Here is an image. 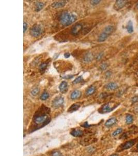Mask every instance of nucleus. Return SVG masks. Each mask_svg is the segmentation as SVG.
<instances>
[{
    "instance_id": "aec40b11",
    "label": "nucleus",
    "mask_w": 138,
    "mask_h": 156,
    "mask_svg": "<svg viewBox=\"0 0 138 156\" xmlns=\"http://www.w3.org/2000/svg\"><path fill=\"white\" fill-rule=\"evenodd\" d=\"M48 65V62H42V63H41L39 67V69L40 70V72L41 73L44 72Z\"/></svg>"
},
{
    "instance_id": "c85d7f7f",
    "label": "nucleus",
    "mask_w": 138,
    "mask_h": 156,
    "mask_svg": "<svg viewBox=\"0 0 138 156\" xmlns=\"http://www.w3.org/2000/svg\"><path fill=\"white\" fill-rule=\"evenodd\" d=\"M131 102L133 103L138 102V96H135L131 98Z\"/></svg>"
},
{
    "instance_id": "9b49d317",
    "label": "nucleus",
    "mask_w": 138,
    "mask_h": 156,
    "mask_svg": "<svg viewBox=\"0 0 138 156\" xmlns=\"http://www.w3.org/2000/svg\"><path fill=\"white\" fill-rule=\"evenodd\" d=\"M70 134L74 137H81L83 135V131L79 129H75L70 131Z\"/></svg>"
},
{
    "instance_id": "20e7f679",
    "label": "nucleus",
    "mask_w": 138,
    "mask_h": 156,
    "mask_svg": "<svg viewBox=\"0 0 138 156\" xmlns=\"http://www.w3.org/2000/svg\"><path fill=\"white\" fill-rule=\"evenodd\" d=\"M114 27L112 25H109L105 27L103 32L99 36L98 41L99 42H102L108 39V38L113 32Z\"/></svg>"
},
{
    "instance_id": "39448f33",
    "label": "nucleus",
    "mask_w": 138,
    "mask_h": 156,
    "mask_svg": "<svg viewBox=\"0 0 138 156\" xmlns=\"http://www.w3.org/2000/svg\"><path fill=\"white\" fill-rule=\"evenodd\" d=\"M42 32V29L40 25L35 24L30 29V34L31 35L34 37L37 38L38 37Z\"/></svg>"
},
{
    "instance_id": "1a4fd4ad",
    "label": "nucleus",
    "mask_w": 138,
    "mask_h": 156,
    "mask_svg": "<svg viewBox=\"0 0 138 156\" xmlns=\"http://www.w3.org/2000/svg\"><path fill=\"white\" fill-rule=\"evenodd\" d=\"M128 3L127 1H123V0H118L114 5V9L116 10H119L124 7Z\"/></svg>"
},
{
    "instance_id": "6ab92c4d",
    "label": "nucleus",
    "mask_w": 138,
    "mask_h": 156,
    "mask_svg": "<svg viewBox=\"0 0 138 156\" xmlns=\"http://www.w3.org/2000/svg\"><path fill=\"white\" fill-rule=\"evenodd\" d=\"M126 28L127 29V31H128L129 33H132L133 32V26L132 22L131 20H129L128 24H127Z\"/></svg>"
},
{
    "instance_id": "a878e982",
    "label": "nucleus",
    "mask_w": 138,
    "mask_h": 156,
    "mask_svg": "<svg viewBox=\"0 0 138 156\" xmlns=\"http://www.w3.org/2000/svg\"><path fill=\"white\" fill-rule=\"evenodd\" d=\"M39 92V89L38 88H36L31 91V94H32V95L33 96H36L38 94Z\"/></svg>"
},
{
    "instance_id": "2f4dec72",
    "label": "nucleus",
    "mask_w": 138,
    "mask_h": 156,
    "mask_svg": "<svg viewBox=\"0 0 138 156\" xmlns=\"http://www.w3.org/2000/svg\"><path fill=\"white\" fill-rule=\"evenodd\" d=\"M112 75V72L110 71H107L105 72V77L106 78H110Z\"/></svg>"
},
{
    "instance_id": "f257e3e1",
    "label": "nucleus",
    "mask_w": 138,
    "mask_h": 156,
    "mask_svg": "<svg viewBox=\"0 0 138 156\" xmlns=\"http://www.w3.org/2000/svg\"><path fill=\"white\" fill-rule=\"evenodd\" d=\"M50 109L42 105L37 110L33 116V120L30 128V131L34 132L43 128L51 121L50 116Z\"/></svg>"
},
{
    "instance_id": "7c9ffc66",
    "label": "nucleus",
    "mask_w": 138,
    "mask_h": 156,
    "mask_svg": "<svg viewBox=\"0 0 138 156\" xmlns=\"http://www.w3.org/2000/svg\"><path fill=\"white\" fill-rule=\"evenodd\" d=\"M103 54L102 53H99V54H98V55H97V56H96V59H97V60H100V59L102 58V57H103Z\"/></svg>"
},
{
    "instance_id": "c9c22d12",
    "label": "nucleus",
    "mask_w": 138,
    "mask_h": 156,
    "mask_svg": "<svg viewBox=\"0 0 138 156\" xmlns=\"http://www.w3.org/2000/svg\"><path fill=\"white\" fill-rule=\"evenodd\" d=\"M110 156H119V155L118 154H116V153H115V154H112L111 155H110Z\"/></svg>"
},
{
    "instance_id": "9d476101",
    "label": "nucleus",
    "mask_w": 138,
    "mask_h": 156,
    "mask_svg": "<svg viewBox=\"0 0 138 156\" xmlns=\"http://www.w3.org/2000/svg\"><path fill=\"white\" fill-rule=\"evenodd\" d=\"M60 91L61 93L64 94L66 93L68 91V83L66 81L62 82L59 86Z\"/></svg>"
},
{
    "instance_id": "0eeeda50",
    "label": "nucleus",
    "mask_w": 138,
    "mask_h": 156,
    "mask_svg": "<svg viewBox=\"0 0 138 156\" xmlns=\"http://www.w3.org/2000/svg\"><path fill=\"white\" fill-rule=\"evenodd\" d=\"M64 102V99L61 96H58L52 101V106L54 108H58L63 106Z\"/></svg>"
},
{
    "instance_id": "cd10ccee",
    "label": "nucleus",
    "mask_w": 138,
    "mask_h": 156,
    "mask_svg": "<svg viewBox=\"0 0 138 156\" xmlns=\"http://www.w3.org/2000/svg\"><path fill=\"white\" fill-rule=\"evenodd\" d=\"M108 67V65L107 63H103L100 66V69L101 70H104L107 68Z\"/></svg>"
},
{
    "instance_id": "2eb2a0df",
    "label": "nucleus",
    "mask_w": 138,
    "mask_h": 156,
    "mask_svg": "<svg viewBox=\"0 0 138 156\" xmlns=\"http://www.w3.org/2000/svg\"><path fill=\"white\" fill-rule=\"evenodd\" d=\"M105 88L108 90H115L118 89L119 86L115 82H110L105 85Z\"/></svg>"
},
{
    "instance_id": "bb28decb",
    "label": "nucleus",
    "mask_w": 138,
    "mask_h": 156,
    "mask_svg": "<svg viewBox=\"0 0 138 156\" xmlns=\"http://www.w3.org/2000/svg\"><path fill=\"white\" fill-rule=\"evenodd\" d=\"M51 156H63L62 154L59 151H54L52 152Z\"/></svg>"
},
{
    "instance_id": "412c9836",
    "label": "nucleus",
    "mask_w": 138,
    "mask_h": 156,
    "mask_svg": "<svg viewBox=\"0 0 138 156\" xmlns=\"http://www.w3.org/2000/svg\"><path fill=\"white\" fill-rule=\"evenodd\" d=\"M133 121V116L131 114H127L126 117V123L127 124H130Z\"/></svg>"
},
{
    "instance_id": "a211bd4d",
    "label": "nucleus",
    "mask_w": 138,
    "mask_h": 156,
    "mask_svg": "<svg viewBox=\"0 0 138 156\" xmlns=\"http://www.w3.org/2000/svg\"><path fill=\"white\" fill-rule=\"evenodd\" d=\"M45 6V4L44 3L40 2H37L36 3L35 5V10L36 12H39L42 8H44Z\"/></svg>"
},
{
    "instance_id": "f03ea898",
    "label": "nucleus",
    "mask_w": 138,
    "mask_h": 156,
    "mask_svg": "<svg viewBox=\"0 0 138 156\" xmlns=\"http://www.w3.org/2000/svg\"><path fill=\"white\" fill-rule=\"evenodd\" d=\"M77 20L76 15L68 12H63L59 16L60 24L63 26H68L75 23Z\"/></svg>"
},
{
    "instance_id": "f8f14e48",
    "label": "nucleus",
    "mask_w": 138,
    "mask_h": 156,
    "mask_svg": "<svg viewBox=\"0 0 138 156\" xmlns=\"http://www.w3.org/2000/svg\"><path fill=\"white\" fill-rule=\"evenodd\" d=\"M66 3H67L66 1H60L53 2L51 6L55 8H59L63 7L66 4Z\"/></svg>"
},
{
    "instance_id": "b1692460",
    "label": "nucleus",
    "mask_w": 138,
    "mask_h": 156,
    "mask_svg": "<svg viewBox=\"0 0 138 156\" xmlns=\"http://www.w3.org/2000/svg\"><path fill=\"white\" fill-rule=\"evenodd\" d=\"M123 132V129L122 128H119L114 131L112 133V136L113 137H115L120 134Z\"/></svg>"
},
{
    "instance_id": "5701e85b",
    "label": "nucleus",
    "mask_w": 138,
    "mask_h": 156,
    "mask_svg": "<svg viewBox=\"0 0 138 156\" xmlns=\"http://www.w3.org/2000/svg\"><path fill=\"white\" fill-rule=\"evenodd\" d=\"M49 94H48V93H47V92H45L41 95L40 98V99L42 100H46L49 98Z\"/></svg>"
},
{
    "instance_id": "c756f323",
    "label": "nucleus",
    "mask_w": 138,
    "mask_h": 156,
    "mask_svg": "<svg viewBox=\"0 0 138 156\" xmlns=\"http://www.w3.org/2000/svg\"><path fill=\"white\" fill-rule=\"evenodd\" d=\"M101 1H97V0H94V1H91V4L93 5H96L100 3Z\"/></svg>"
},
{
    "instance_id": "7ed1b4c3",
    "label": "nucleus",
    "mask_w": 138,
    "mask_h": 156,
    "mask_svg": "<svg viewBox=\"0 0 138 156\" xmlns=\"http://www.w3.org/2000/svg\"><path fill=\"white\" fill-rule=\"evenodd\" d=\"M119 105V103L115 102H109L102 105L99 109L98 111L100 113L104 114L111 112Z\"/></svg>"
},
{
    "instance_id": "dca6fc26",
    "label": "nucleus",
    "mask_w": 138,
    "mask_h": 156,
    "mask_svg": "<svg viewBox=\"0 0 138 156\" xmlns=\"http://www.w3.org/2000/svg\"><path fill=\"white\" fill-rule=\"evenodd\" d=\"M80 107V105L78 103H73L68 109L67 111L68 112H73L77 111Z\"/></svg>"
},
{
    "instance_id": "6e6552de",
    "label": "nucleus",
    "mask_w": 138,
    "mask_h": 156,
    "mask_svg": "<svg viewBox=\"0 0 138 156\" xmlns=\"http://www.w3.org/2000/svg\"><path fill=\"white\" fill-rule=\"evenodd\" d=\"M83 29V26L81 24H77L71 29V33L73 36H77Z\"/></svg>"
},
{
    "instance_id": "e433bc0d",
    "label": "nucleus",
    "mask_w": 138,
    "mask_h": 156,
    "mask_svg": "<svg viewBox=\"0 0 138 156\" xmlns=\"http://www.w3.org/2000/svg\"><path fill=\"white\" fill-rule=\"evenodd\" d=\"M136 8H137V9H138V3H137V4L136 5Z\"/></svg>"
},
{
    "instance_id": "423d86ee",
    "label": "nucleus",
    "mask_w": 138,
    "mask_h": 156,
    "mask_svg": "<svg viewBox=\"0 0 138 156\" xmlns=\"http://www.w3.org/2000/svg\"><path fill=\"white\" fill-rule=\"evenodd\" d=\"M135 142H136L135 140H130L129 141H127L122 144V145H121L119 147L117 151H121L122 150L128 149L133 146L135 144Z\"/></svg>"
},
{
    "instance_id": "ddd939ff",
    "label": "nucleus",
    "mask_w": 138,
    "mask_h": 156,
    "mask_svg": "<svg viewBox=\"0 0 138 156\" xmlns=\"http://www.w3.org/2000/svg\"><path fill=\"white\" fill-rule=\"evenodd\" d=\"M117 122H118L117 119H116L114 117H113V118H111L109 119L107 121L105 122L104 125H105V127L109 128V127H111L114 126V125L116 124V123H117Z\"/></svg>"
},
{
    "instance_id": "72a5a7b5",
    "label": "nucleus",
    "mask_w": 138,
    "mask_h": 156,
    "mask_svg": "<svg viewBox=\"0 0 138 156\" xmlns=\"http://www.w3.org/2000/svg\"><path fill=\"white\" fill-rule=\"evenodd\" d=\"M82 127H84V128H88V127H90V125H89L88 124V122H85L82 126Z\"/></svg>"
},
{
    "instance_id": "4be33fe9",
    "label": "nucleus",
    "mask_w": 138,
    "mask_h": 156,
    "mask_svg": "<svg viewBox=\"0 0 138 156\" xmlns=\"http://www.w3.org/2000/svg\"><path fill=\"white\" fill-rule=\"evenodd\" d=\"M93 55L91 53H88L84 57V61L86 62H90L93 59Z\"/></svg>"
},
{
    "instance_id": "f3484780",
    "label": "nucleus",
    "mask_w": 138,
    "mask_h": 156,
    "mask_svg": "<svg viewBox=\"0 0 138 156\" xmlns=\"http://www.w3.org/2000/svg\"><path fill=\"white\" fill-rule=\"evenodd\" d=\"M95 91H96V88L93 85L90 86L87 89L86 91V94L87 96H90L93 94L95 92Z\"/></svg>"
},
{
    "instance_id": "4468645a",
    "label": "nucleus",
    "mask_w": 138,
    "mask_h": 156,
    "mask_svg": "<svg viewBox=\"0 0 138 156\" xmlns=\"http://www.w3.org/2000/svg\"><path fill=\"white\" fill-rule=\"evenodd\" d=\"M81 96V93L79 90H75L73 91L71 94L70 98L72 100H76L79 98Z\"/></svg>"
},
{
    "instance_id": "473e14b6",
    "label": "nucleus",
    "mask_w": 138,
    "mask_h": 156,
    "mask_svg": "<svg viewBox=\"0 0 138 156\" xmlns=\"http://www.w3.org/2000/svg\"><path fill=\"white\" fill-rule=\"evenodd\" d=\"M23 27H24V29H23V31H24V33H25V31H26V30H27V24L25 23V22H24V25H23Z\"/></svg>"
},
{
    "instance_id": "393cba45",
    "label": "nucleus",
    "mask_w": 138,
    "mask_h": 156,
    "mask_svg": "<svg viewBox=\"0 0 138 156\" xmlns=\"http://www.w3.org/2000/svg\"><path fill=\"white\" fill-rule=\"evenodd\" d=\"M83 80V78L82 77V76H79V77H77L75 80L73 81L72 83H73V84H78V83L82 82Z\"/></svg>"
},
{
    "instance_id": "4c0bfd02",
    "label": "nucleus",
    "mask_w": 138,
    "mask_h": 156,
    "mask_svg": "<svg viewBox=\"0 0 138 156\" xmlns=\"http://www.w3.org/2000/svg\"><path fill=\"white\" fill-rule=\"evenodd\" d=\"M136 148H137V149H138V144H137V146H136Z\"/></svg>"
},
{
    "instance_id": "f704fd0d",
    "label": "nucleus",
    "mask_w": 138,
    "mask_h": 156,
    "mask_svg": "<svg viewBox=\"0 0 138 156\" xmlns=\"http://www.w3.org/2000/svg\"><path fill=\"white\" fill-rule=\"evenodd\" d=\"M64 56H65V58H69L70 56V54L69 53H66L64 54Z\"/></svg>"
}]
</instances>
